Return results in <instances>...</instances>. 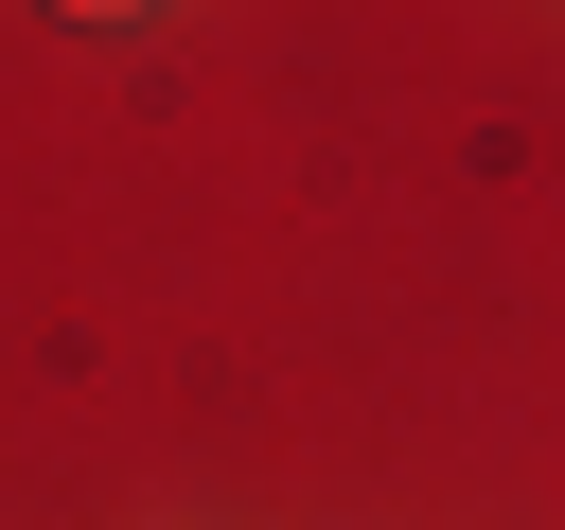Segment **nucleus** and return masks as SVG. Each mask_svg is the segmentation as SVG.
Returning a JSON list of instances; mask_svg holds the SVG:
<instances>
[{"mask_svg":"<svg viewBox=\"0 0 565 530\" xmlns=\"http://www.w3.org/2000/svg\"><path fill=\"white\" fill-rule=\"evenodd\" d=\"M53 18H159V0H53Z\"/></svg>","mask_w":565,"mask_h":530,"instance_id":"obj_1","label":"nucleus"}]
</instances>
